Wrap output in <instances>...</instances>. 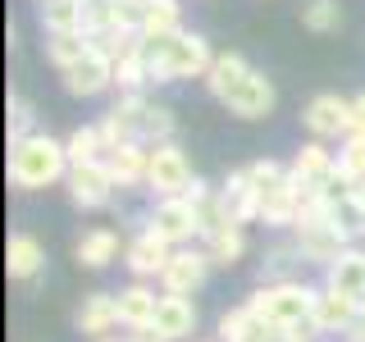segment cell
<instances>
[{
  "mask_svg": "<svg viewBox=\"0 0 365 342\" xmlns=\"http://www.w3.org/2000/svg\"><path fill=\"white\" fill-rule=\"evenodd\" d=\"M302 251L297 242H274L260 260V288H274V283H302Z\"/></svg>",
  "mask_w": 365,
  "mask_h": 342,
  "instance_id": "obj_19",
  "label": "cell"
},
{
  "mask_svg": "<svg viewBox=\"0 0 365 342\" xmlns=\"http://www.w3.org/2000/svg\"><path fill=\"white\" fill-rule=\"evenodd\" d=\"M356 319H361V301H356V296H342V292H334V288L319 283V288H315V306H311V324L319 328V333H347Z\"/></svg>",
  "mask_w": 365,
  "mask_h": 342,
  "instance_id": "obj_12",
  "label": "cell"
},
{
  "mask_svg": "<svg viewBox=\"0 0 365 342\" xmlns=\"http://www.w3.org/2000/svg\"><path fill=\"white\" fill-rule=\"evenodd\" d=\"M106 87H114V60L101 51V46H91L73 68H64V91L68 96H101Z\"/></svg>",
  "mask_w": 365,
  "mask_h": 342,
  "instance_id": "obj_11",
  "label": "cell"
},
{
  "mask_svg": "<svg viewBox=\"0 0 365 342\" xmlns=\"http://www.w3.org/2000/svg\"><path fill=\"white\" fill-rule=\"evenodd\" d=\"M46 265V251L32 233H9V247H5V269L9 279H37Z\"/></svg>",
  "mask_w": 365,
  "mask_h": 342,
  "instance_id": "obj_21",
  "label": "cell"
},
{
  "mask_svg": "<svg viewBox=\"0 0 365 342\" xmlns=\"http://www.w3.org/2000/svg\"><path fill=\"white\" fill-rule=\"evenodd\" d=\"M87 51H91L87 32H60V37H46V60L60 68V73H64V68H73Z\"/></svg>",
  "mask_w": 365,
  "mask_h": 342,
  "instance_id": "obj_31",
  "label": "cell"
},
{
  "mask_svg": "<svg viewBox=\"0 0 365 342\" xmlns=\"http://www.w3.org/2000/svg\"><path fill=\"white\" fill-rule=\"evenodd\" d=\"M106 165H110V174H114L119 187L146 182V169H151V146H146V142H128V146H119V151H110Z\"/></svg>",
  "mask_w": 365,
  "mask_h": 342,
  "instance_id": "obj_22",
  "label": "cell"
},
{
  "mask_svg": "<svg viewBox=\"0 0 365 342\" xmlns=\"http://www.w3.org/2000/svg\"><path fill=\"white\" fill-rule=\"evenodd\" d=\"M274 100H279V96H274V83L260 73V68H251L242 83H237V87L220 100V105H228L237 119H265V114L274 110Z\"/></svg>",
  "mask_w": 365,
  "mask_h": 342,
  "instance_id": "obj_13",
  "label": "cell"
},
{
  "mask_svg": "<svg viewBox=\"0 0 365 342\" xmlns=\"http://www.w3.org/2000/svg\"><path fill=\"white\" fill-rule=\"evenodd\" d=\"M146 233H155L160 242L169 247H187L192 237H201V224H197V210H192L187 197H169V201H155L151 219H146Z\"/></svg>",
  "mask_w": 365,
  "mask_h": 342,
  "instance_id": "obj_8",
  "label": "cell"
},
{
  "mask_svg": "<svg viewBox=\"0 0 365 342\" xmlns=\"http://www.w3.org/2000/svg\"><path fill=\"white\" fill-rule=\"evenodd\" d=\"M334 174H338V151H329L324 142H306L302 151H297V160H292V178L311 182V187L329 182Z\"/></svg>",
  "mask_w": 365,
  "mask_h": 342,
  "instance_id": "obj_20",
  "label": "cell"
},
{
  "mask_svg": "<svg viewBox=\"0 0 365 342\" xmlns=\"http://www.w3.org/2000/svg\"><path fill=\"white\" fill-rule=\"evenodd\" d=\"M205 274H210V256L192 251V247H178L169 256L165 274H160V288H165V296H192L205 283Z\"/></svg>",
  "mask_w": 365,
  "mask_h": 342,
  "instance_id": "obj_10",
  "label": "cell"
},
{
  "mask_svg": "<svg viewBox=\"0 0 365 342\" xmlns=\"http://www.w3.org/2000/svg\"><path fill=\"white\" fill-rule=\"evenodd\" d=\"M338 23H342L338 0H306L302 5V28L306 32H338Z\"/></svg>",
  "mask_w": 365,
  "mask_h": 342,
  "instance_id": "obj_34",
  "label": "cell"
},
{
  "mask_svg": "<svg viewBox=\"0 0 365 342\" xmlns=\"http://www.w3.org/2000/svg\"><path fill=\"white\" fill-rule=\"evenodd\" d=\"M302 123L311 128L315 142H342V137H351V100L338 96V91H319V96L306 100L302 110Z\"/></svg>",
  "mask_w": 365,
  "mask_h": 342,
  "instance_id": "obj_7",
  "label": "cell"
},
{
  "mask_svg": "<svg viewBox=\"0 0 365 342\" xmlns=\"http://www.w3.org/2000/svg\"><path fill=\"white\" fill-rule=\"evenodd\" d=\"M174 128H178L174 110H169V105H151V110H146V123H142V142L146 146H165V142H174Z\"/></svg>",
  "mask_w": 365,
  "mask_h": 342,
  "instance_id": "obj_35",
  "label": "cell"
},
{
  "mask_svg": "<svg viewBox=\"0 0 365 342\" xmlns=\"http://www.w3.org/2000/svg\"><path fill=\"white\" fill-rule=\"evenodd\" d=\"M46 37H60V32H83V19H87V0H46L37 9Z\"/></svg>",
  "mask_w": 365,
  "mask_h": 342,
  "instance_id": "obj_26",
  "label": "cell"
},
{
  "mask_svg": "<svg viewBox=\"0 0 365 342\" xmlns=\"http://www.w3.org/2000/svg\"><path fill=\"white\" fill-rule=\"evenodd\" d=\"M28 137H32V105L14 96V100H9V146L28 142Z\"/></svg>",
  "mask_w": 365,
  "mask_h": 342,
  "instance_id": "obj_36",
  "label": "cell"
},
{
  "mask_svg": "<svg viewBox=\"0 0 365 342\" xmlns=\"http://www.w3.org/2000/svg\"><path fill=\"white\" fill-rule=\"evenodd\" d=\"M37 5H46V0H37Z\"/></svg>",
  "mask_w": 365,
  "mask_h": 342,
  "instance_id": "obj_41",
  "label": "cell"
},
{
  "mask_svg": "<svg viewBox=\"0 0 365 342\" xmlns=\"http://www.w3.org/2000/svg\"><path fill=\"white\" fill-rule=\"evenodd\" d=\"M269 328L260 324L256 315H251V306H233V311H224L220 315V342H260Z\"/></svg>",
  "mask_w": 365,
  "mask_h": 342,
  "instance_id": "obj_29",
  "label": "cell"
},
{
  "mask_svg": "<svg viewBox=\"0 0 365 342\" xmlns=\"http://www.w3.org/2000/svg\"><path fill=\"white\" fill-rule=\"evenodd\" d=\"M114 324H119V296L114 292H87L83 306H78V333L101 342V338H110Z\"/></svg>",
  "mask_w": 365,
  "mask_h": 342,
  "instance_id": "obj_16",
  "label": "cell"
},
{
  "mask_svg": "<svg viewBox=\"0 0 365 342\" xmlns=\"http://www.w3.org/2000/svg\"><path fill=\"white\" fill-rule=\"evenodd\" d=\"M351 133H365V91L351 96Z\"/></svg>",
  "mask_w": 365,
  "mask_h": 342,
  "instance_id": "obj_37",
  "label": "cell"
},
{
  "mask_svg": "<svg viewBox=\"0 0 365 342\" xmlns=\"http://www.w3.org/2000/svg\"><path fill=\"white\" fill-rule=\"evenodd\" d=\"M224 210H228V224H251V219H260V187H256V178H251V169H233L224 182Z\"/></svg>",
  "mask_w": 365,
  "mask_h": 342,
  "instance_id": "obj_15",
  "label": "cell"
},
{
  "mask_svg": "<svg viewBox=\"0 0 365 342\" xmlns=\"http://www.w3.org/2000/svg\"><path fill=\"white\" fill-rule=\"evenodd\" d=\"M146 64H151V83H182V78H205L215 64L210 41L201 32L182 28L178 37L146 41Z\"/></svg>",
  "mask_w": 365,
  "mask_h": 342,
  "instance_id": "obj_2",
  "label": "cell"
},
{
  "mask_svg": "<svg viewBox=\"0 0 365 342\" xmlns=\"http://www.w3.org/2000/svg\"><path fill=\"white\" fill-rule=\"evenodd\" d=\"M123 342H165L155 333V324H146V328H128V333H123Z\"/></svg>",
  "mask_w": 365,
  "mask_h": 342,
  "instance_id": "obj_38",
  "label": "cell"
},
{
  "mask_svg": "<svg viewBox=\"0 0 365 342\" xmlns=\"http://www.w3.org/2000/svg\"><path fill=\"white\" fill-rule=\"evenodd\" d=\"M64 187H68V197H73V205H83V210H101V205L114 197V187H119V182H114V174H110L106 160H96V165L68 169Z\"/></svg>",
  "mask_w": 365,
  "mask_h": 342,
  "instance_id": "obj_9",
  "label": "cell"
},
{
  "mask_svg": "<svg viewBox=\"0 0 365 342\" xmlns=\"http://www.w3.org/2000/svg\"><path fill=\"white\" fill-rule=\"evenodd\" d=\"M338 178L365 182V133L342 137V146H338Z\"/></svg>",
  "mask_w": 365,
  "mask_h": 342,
  "instance_id": "obj_33",
  "label": "cell"
},
{
  "mask_svg": "<svg viewBox=\"0 0 365 342\" xmlns=\"http://www.w3.org/2000/svg\"><path fill=\"white\" fill-rule=\"evenodd\" d=\"M68 151L64 142L46 133H32L28 142H14L9 146V182L23 192H37V187H51V182H64L68 178Z\"/></svg>",
  "mask_w": 365,
  "mask_h": 342,
  "instance_id": "obj_1",
  "label": "cell"
},
{
  "mask_svg": "<svg viewBox=\"0 0 365 342\" xmlns=\"http://www.w3.org/2000/svg\"><path fill=\"white\" fill-rule=\"evenodd\" d=\"M182 32V5L178 0H146L142 14V41H165Z\"/></svg>",
  "mask_w": 365,
  "mask_h": 342,
  "instance_id": "obj_25",
  "label": "cell"
},
{
  "mask_svg": "<svg viewBox=\"0 0 365 342\" xmlns=\"http://www.w3.org/2000/svg\"><path fill=\"white\" fill-rule=\"evenodd\" d=\"M78 265L83 269H106L114 256H119V233L114 228H91V233L78 237Z\"/></svg>",
  "mask_w": 365,
  "mask_h": 342,
  "instance_id": "obj_27",
  "label": "cell"
},
{
  "mask_svg": "<svg viewBox=\"0 0 365 342\" xmlns=\"http://www.w3.org/2000/svg\"><path fill=\"white\" fill-rule=\"evenodd\" d=\"M192 182H197V178H192V165H187V155H182V146H178V142L151 146V169H146V187H151L160 201H169V197H187Z\"/></svg>",
  "mask_w": 365,
  "mask_h": 342,
  "instance_id": "obj_5",
  "label": "cell"
},
{
  "mask_svg": "<svg viewBox=\"0 0 365 342\" xmlns=\"http://www.w3.org/2000/svg\"><path fill=\"white\" fill-rule=\"evenodd\" d=\"M251 73V64L242 60L237 51H228V55H215V64H210V73H205V87H210V96L215 100H224L228 91H233L242 78Z\"/></svg>",
  "mask_w": 365,
  "mask_h": 342,
  "instance_id": "obj_28",
  "label": "cell"
},
{
  "mask_svg": "<svg viewBox=\"0 0 365 342\" xmlns=\"http://www.w3.org/2000/svg\"><path fill=\"white\" fill-rule=\"evenodd\" d=\"M169 256H174V247L169 242H160L155 233H137L128 247H123V265L133 269V279L137 283H146V279H160L165 274V265H169Z\"/></svg>",
  "mask_w": 365,
  "mask_h": 342,
  "instance_id": "obj_14",
  "label": "cell"
},
{
  "mask_svg": "<svg viewBox=\"0 0 365 342\" xmlns=\"http://www.w3.org/2000/svg\"><path fill=\"white\" fill-rule=\"evenodd\" d=\"M247 306L265 328H292L311 319L315 288H306V283H274V288H256L247 296Z\"/></svg>",
  "mask_w": 365,
  "mask_h": 342,
  "instance_id": "obj_3",
  "label": "cell"
},
{
  "mask_svg": "<svg viewBox=\"0 0 365 342\" xmlns=\"http://www.w3.org/2000/svg\"><path fill=\"white\" fill-rule=\"evenodd\" d=\"M192 328H197V306H192L187 296H165V292H160L155 333L165 342H182V338H192Z\"/></svg>",
  "mask_w": 365,
  "mask_h": 342,
  "instance_id": "obj_17",
  "label": "cell"
},
{
  "mask_svg": "<svg viewBox=\"0 0 365 342\" xmlns=\"http://www.w3.org/2000/svg\"><path fill=\"white\" fill-rule=\"evenodd\" d=\"M187 201H192V210H197L201 242L210 233H220V228H228V210H224V192L220 187H205V182L197 178V182H192V192H187Z\"/></svg>",
  "mask_w": 365,
  "mask_h": 342,
  "instance_id": "obj_23",
  "label": "cell"
},
{
  "mask_svg": "<svg viewBox=\"0 0 365 342\" xmlns=\"http://www.w3.org/2000/svg\"><path fill=\"white\" fill-rule=\"evenodd\" d=\"M201 251L210 256V265H233V260H242V251H247V233L237 224H228V228H220V233L205 237Z\"/></svg>",
  "mask_w": 365,
  "mask_h": 342,
  "instance_id": "obj_32",
  "label": "cell"
},
{
  "mask_svg": "<svg viewBox=\"0 0 365 342\" xmlns=\"http://www.w3.org/2000/svg\"><path fill=\"white\" fill-rule=\"evenodd\" d=\"M324 288H334L342 296H356V301H365V251L351 247L347 256L338 260V265L324 269Z\"/></svg>",
  "mask_w": 365,
  "mask_h": 342,
  "instance_id": "obj_24",
  "label": "cell"
},
{
  "mask_svg": "<svg viewBox=\"0 0 365 342\" xmlns=\"http://www.w3.org/2000/svg\"><path fill=\"white\" fill-rule=\"evenodd\" d=\"M101 342H119V338H101Z\"/></svg>",
  "mask_w": 365,
  "mask_h": 342,
  "instance_id": "obj_40",
  "label": "cell"
},
{
  "mask_svg": "<svg viewBox=\"0 0 365 342\" xmlns=\"http://www.w3.org/2000/svg\"><path fill=\"white\" fill-rule=\"evenodd\" d=\"M146 110H151V100H146V96H119L106 114H101L96 128H101V142H106V155L119 151V146H128V142H142Z\"/></svg>",
  "mask_w": 365,
  "mask_h": 342,
  "instance_id": "obj_6",
  "label": "cell"
},
{
  "mask_svg": "<svg viewBox=\"0 0 365 342\" xmlns=\"http://www.w3.org/2000/svg\"><path fill=\"white\" fill-rule=\"evenodd\" d=\"M260 342H297V338H288V333H283V328H269V333L260 338Z\"/></svg>",
  "mask_w": 365,
  "mask_h": 342,
  "instance_id": "obj_39",
  "label": "cell"
},
{
  "mask_svg": "<svg viewBox=\"0 0 365 342\" xmlns=\"http://www.w3.org/2000/svg\"><path fill=\"white\" fill-rule=\"evenodd\" d=\"M292 242H297V251H302V260H311V265H324V269L338 265V260L351 251V242H347V237H342L319 210H306L302 219L292 224Z\"/></svg>",
  "mask_w": 365,
  "mask_h": 342,
  "instance_id": "obj_4",
  "label": "cell"
},
{
  "mask_svg": "<svg viewBox=\"0 0 365 342\" xmlns=\"http://www.w3.org/2000/svg\"><path fill=\"white\" fill-rule=\"evenodd\" d=\"M114 296H119V324H123V328H146V324H155V311H160L155 288H146V283H128V288H119Z\"/></svg>",
  "mask_w": 365,
  "mask_h": 342,
  "instance_id": "obj_18",
  "label": "cell"
},
{
  "mask_svg": "<svg viewBox=\"0 0 365 342\" xmlns=\"http://www.w3.org/2000/svg\"><path fill=\"white\" fill-rule=\"evenodd\" d=\"M64 151H68V165H96V160H106V142H101V128L96 123H87V128H73L64 137Z\"/></svg>",
  "mask_w": 365,
  "mask_h": 342,
  "instance_id": "obj_30",
  "label": "cell"
}]
</instances>
